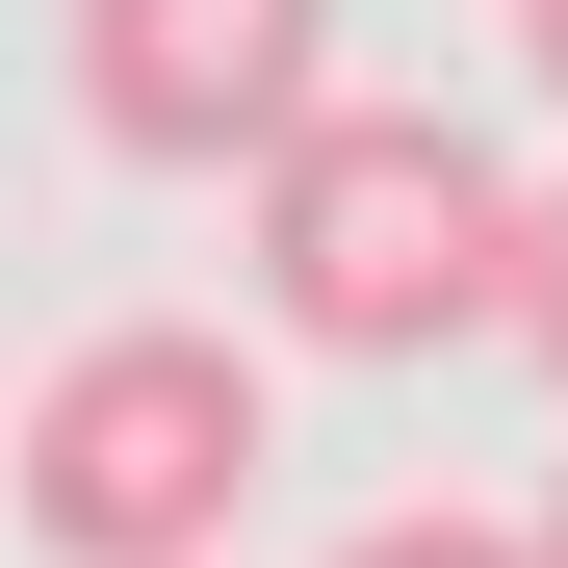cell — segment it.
<instances>
[{
	"mask_svg": "<svg viewBox=\"0 0 568 568\" xmlns=\"http://www.w3.org/2000/svg\"><path fill=\"white\" fill-rule=\"evenodd\" d=\"M517 284H542V181L439 104H336L258 181V311L311 362H465V336H517Z\"/></svg>",
	"mask_w": 568,
	"mask_h": 568,
	"instance_id": "cell-1",
	"label": "cell"
},
{
	"mask_svg": "<svg viewBox=\"0 0 568 568\" xmlns=\"http://www.w3.org/2000/svg\"><path fill=\"white\" fill-rule=\"evenodd\" d=\"M0 517L52 568H233V517H258V362L207 311H104L27 388V439H0Z\"/></svg>",
	"mask_w": 568,
	"mask_h": 568,
	"instance_id": "cell-2",
	"label": "cell"
},
{
	"mask_svg": "<svg viewBox=\"0 0 568 568\" xmlns=\"http://www.w3.org/2000/svg\"><path fill=\"white\" fill-rule=\"evenodd\" d=\"M78 130L155 181H284L336 130V0H78Z\"/></svg>",
	"mask_w": 568,
	"mask_h": 568,
	"instance_id": "cell-3",
	"label": "cell"
},
{
	"mask_svg": "<svg viewBox=\"0 0 568 568\" xmlns=\"http://www.w3.org/2000/svg\"><path fill=\"white\" fill-rule=\"evenodd\" d=\"M336 568H542V517H439V491H414V517H362Z\"/></svg>",
	"mask_w": 568,
	"mask_h": 568,
	"instance_id": "cell-4",
	"label": "cell"
},
{
	"mask_svg": "<svg viewBox=\"0 0 568 568\" xmlns=\"http://www.w3.org/2000/svg\"><path fill=\"white\" fill-rule=\"evenodd\" d=\"M517 336H542V388H568V181H542V284H517Z\"/></svg>",
	"mask_w": 568,
	"mask_h": 568,
	"instance_id": "cell-5",
	"label": "cell"
},
{
	"mask_svg": "<svg viewBox=\"0 0 568 568\" xmlns=\"http://www.w3.org/2000/svg\"><path fill=\"white\" fill-rule=\"evenodd\" d=\"M517 52H542V104H568V0H517Z\"/></svg>",
	"mask_w": 568,
	"mask_h": 568,
	"instance_id": "cell-6",
	"label": "cell"
},
{
	"mask_svg": "<svg viewBox=\"0 0 568 568\" xmlns=\"http://www.w3.org/2000/svg\"><path fill=\"white\" fill-rule=\"evenodd\" d=\"M542 568H568V491H542Z\"/></svg>",
	"mask_w": 568,
	"mask_h": 568,
	"instance_id": "cell-7",
	"label": "cell"
}]
</instances>
